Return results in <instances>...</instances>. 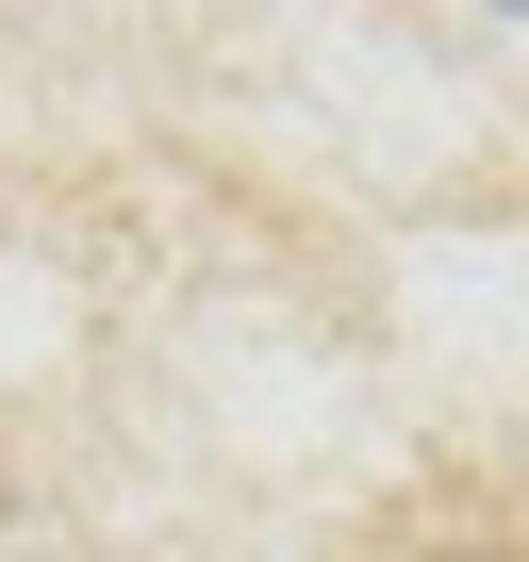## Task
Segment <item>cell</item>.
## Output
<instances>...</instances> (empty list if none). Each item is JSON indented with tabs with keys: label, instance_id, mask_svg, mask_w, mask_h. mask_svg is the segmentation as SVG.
<instances>
[{
	"label": "cell",
	"instance_id": "1",
	"mask_svg": "<svg viewBox=\"0 0 529 562\" xmlns=\"http://www.w3.org/2000/svg\"><path fill=\"white\" fill-rule=\"evenodd\" d=\"M463 562H480V546H463Z\"/></svg>",
	"mask_w": 529,
	"mask_h": 562
}]
</instances>
